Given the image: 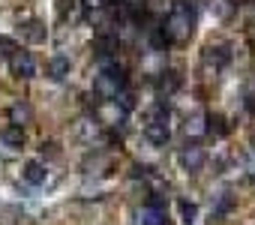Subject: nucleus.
Returning <instances> with one entry per match:
<instances>
[{"mask_svg":"<svg viewBox=\"0 0 255 225\" xmlns=\"http://www.w3.org/2000/svg\"><path fill=\"white\" fill-rule=\"evenodd\" d=\"M18 36H21L24 42H30V45H39V42H45L48 30H45V24H42L39 18H27V21L18 24Z\"/></svg>","mask_w":255,"mask_h":225,"instance_id":"5","label":"nucleus"},{"mask_svg":"<svg viewBox=\"0 0 255 225\" xmlns=\"http://www.w3.org/2000/svg\"><path fill=\"white\" fill-rule=\"evenodd\" d=\"M204 162H207V153H204V147H201L198 141H192V144H186V147L180 150V168H183V171L195 174V171L204 168Z\"/></svg>","mask_w":255,"mask_h":225,"instance_id":"3","label":"nucleus"},{"mask_svg":"<svg viewBox=\"0 0 255 225\" xmlns=\"http://www.w3.org/2000/svg\"><path fill=\"white\" fill-rule=\"evenodd\" d=\"M123 90H126V72H123V66H117L114 60H102L99 75L93 78V93L108 102V99L120 96Z\"/></svg>","mask_w":255,"mask_h":225,"instance_id":"2","label":"nucleus"},{"mask_svg":"<svg viewBox=\"0 0 255 225\" xmlns=\"http://www.w3.org/2000/svg\"><path fill=\"white\" fill-rule=\"evenodd\" d=\"M177 210H180V219H183L186 225H192V222L198 219V204H195V201L180 198V201H177Z\"/></svg>","mask_w":255,"mask_h":225,"instance_id":"13","label":"nucleus"},{"mask_svg":"<svg viewBox=\"0 0 255 225\" xmlns=\"http://www.w3.org/2000/svg\"><path fill=\"white\" fill-rule=\"evenodd\" d=\"M45 75L51 78V81H63L66 75H69V57H51L48 60V66H45Z\"/></svg>","mask_w":255,"mask_h":225,"instance_id":"8","label":"nucleus"},{"mask_svg":"<svg viewBox=\"0 0 255 225\" xmlns=\"http://www.w3.org/2000/svg\"><path fill=\"white\" fill-rule=\"evenodd\" d=\"M231 204H234V198H231L228 192H222V195H219V201H216V207H213V216H216V219H222V216L231 210Z\"/></svg>","mask_w":255,"mask_h":225,"instance_id":"15","label":"nucleus"},{"mask_svg":"<svg viewBox=\"0 0 255 225\" xmlns=\"http://www.w3.org/2000/svg\"><path fill=\"white\" fill-rule=\"evenodd\" d=\"M177 87H180V75H177L174 69H165V72L156 78V90H159V93H165V96H168V93H174Z\"/></svg>","mask_w":255,"mask_h":225,"instance_id":"11","label":"nucleus"},{"mask_svg":"<svg viewBox=\"0 0 255 225\" xmlns=\"http://www.w3.org/2000/svg\"><path fill=\"white\" fill-rule=\"evenodd\" d=\"M9 66H12V75H18V78H33L36 75V60H33V54L30 51H15L12 57H9Z\"/></svg>","mask_w":255,"mask_h":225,"instance_id":"4","label":"nucleus"},{"mask_svg":"<svg viewBox=\"0 0 255 225\" xmlns=\"http://www.w3.org/2000/svg\"><path fill=\"white\" fill-rule=\"evenodd\" d=\"M144 138H147L150 144L162 147V144H168L171 129H168V123H144Z\"/></svg>","mask_w":255,"mask_h":225,"instance_id":"7","label":"nucleus"},{"mask_svg":"<svg viewBox=\"0 0 255 225\" xmlns=\"http://www.w3.org/2000/svg\"><path fill=\"white\" fill-rule=\"evenodd\" d=\"M192 27H195V12H192V6H189V3H174L171 12L165 15V21H162L159 30H162V36H165L168 45H171V42L189 39Z\"/></svg>","mask_w":255,"mask_h":225,"instance_id":"1","label":"nucleus"},{"mask_svg":"<svg viewBox=\"0 0 255 225\" xmlns=\"http://www.w3.org/2000/svg\"><path fill=\"white\" fill-rule=\"evenodd\" d=\"M201 60H204V66H213V72H216V69H222V66L231 60V48H228L225 42H222V45H213V42H210V45L204 48Z\"/></svg>","mask_w":255,"mask_h":225,"instance_id":"6","label":"nucleus"},{"mask_svg":"<svg viewBox=\"0 0 255 225\" xmlns=\"http://www.w3.org/2000/svg\"><path fill=\"white\" fill-rule=\"evenodd\" d=\"M15 51H18L15 39H9V36H0V57H3V60H9Z\"/></svg>","mask_w":255,"mask_h":225,"instance_id":"16","label":"nucleus"},{"mask_svg":"<svg viewBox=\"0 0 255 225\" xmlns=\"http://www.w3.org/2000/svg\"><path fill=\"white\" fill-rule=\"evenodd\" d=\"M45 174H48V171H45V165H42V162H36V159H30V162L24 165V171H21V177H24L30 186H42V183H45Z\"/></svg>","mask_w":255,"mask_h":225,"instance_id":"9","label":"nucleus"},{"mask_svg":"<svg viewBox=\"0 0 255 225\" xmlns=\"http://www.w3.org/2000/svg\"><path fill=\"white\" fill-rule=\"evenodd\" d=\"M9 120H12V126H24V123H30V120H33L30 105H27V102H15V105L9 108Z\"/></svg>","mask_w":255,"mask_h":225,"instance_id":"10","label":"nucleus"},{"mask_svg":"<svg viewBox=\"0 0 255 225\" xmlns=\"http://www.w3.org/2000/svg\"><path fill=\"white\" fill-rule=\"evenodd\" d=\"M207 123H210V126H207V132H213L216 138H225V135H228V123H225V117H222V114H210V117H207Z\"/></svg>","mask_w":255,"mask_h":225,"instance_id":"14","label":"nucleus"},{"mask_svg":"<svg viewBox=\"0 0 255 225\" xmlns=\"http://www.w3.org/2000/svg\"><path fill=\"white\" fill-rule=\"evenodd\" d=\"M0 141H3L6 147H24V132H21V126H6V129H0Z\"/></svg>","mask_w":255,"mask_h":225,"instance_id":"12","label":"nucleus"}]
</instances>
